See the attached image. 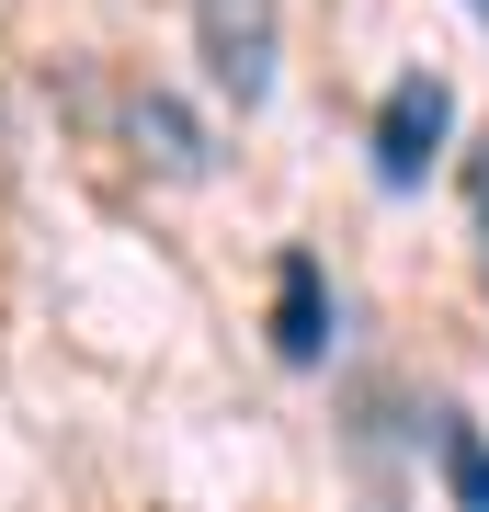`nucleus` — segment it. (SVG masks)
<instances>
[{
  "instance_id": "f257e3e1",
  "label": "nucleus",
  "mask_w": 489,
  "mask_h": 512,
  "mask_svg": "<svg viewBox=\"0 0 489 512\" xmlns=\"http://www.w3.org/2000/svg\"><path fill=\"white\" fill-rule=\"evenodd\" d=\"M194 46L217 69V92L251 114L273 92V46H285V0H194Z\"/></svg>"
},
{
  "instance_id": "f03ea898",
  "label": "nucleus",
  "mask_w": 489,
  "mask_h": 512,
  "mask_svg": "<svg viewBox=\"0 0 489 512\" xmlns=\"http://www.w3.org/2000/svg\"><path fill=\"white\" fill-rule=\"evenodd\" d=\"M444 126H455V92H444L433 69H410L399 92L376 103V183H387V194H410L421 171L444 160Z\"/></svg>"
},
{
  "instance_id": "7ed1b4c3",
  "label": "nucleus",
  "mask_w": 489,
  "mask_h": 512,
  "mask_svg": "<svg viewBox=\"0 0 489 512\" xmlns=\"http://www.w3.org/2000/svg\"><path fill=\"white\" fill-rule=\"evenodd\" d=\"M273 353L285 365H319L330 353V285H319L308 251H285V285H273Z\"/></svg>"
},
{
  "instance_id": "20e7f679",
  "label": "nucleus",
  "mask_w": 489,
  "mask_h": 512,
  "mask_svg": "<svg viewBox=\"0 0 489 512\" xmlns=\"http://www.w3.org/2000/svg\"><path fill=\"white\" fill-rule=\"evenodd\" d=\"M137 137H148V160H160V171H205V137H194V114H182L171 92L137 103Z\"/></svg>"
},
{
  "instance_id": "39448f33",
  "label": "nucleus",
  "mask_w": 489,
  "mask_h": 512,
  "mask_svg": "<svg viewBox=\"0 0 489 512\" xmlns=\"http://www.w3.org/2000/svg\"><path fill=\"white\" fill-rule=\"evenodd\" d=\"M444 478H455V501L489 512V444L467 433V421H444Z\"/></svg>"
},
{
  "instance_id": "423d86ee",
  "label": "nucleus",
  "mask_w": 489,
  "mask_h": 512,
  "mask_svg": "<svg viewBox=\"0 0 489 512\" xmlns=\"http://www.w3.org/2000/svg\"><path fill=\"white\" fill-rule=\"evenodd\" d=\"M467 205H478V251H489V148L467 160Z\"/></svg>"
},
{
  "instance_id": "0eeeda50",
  "label": "nucleus",
  "mask_w": 489,
  "mask_h": 512,
  "mask_svg": "<svg viewBox=\"0 0 489 512\" xmlns=\"http://www.w3.org/2000/svg\"><path fill=\"white\" fill-rule=\"evenodd\" d=\"M467 12H489V0H467Z\"/></svg>"
}]
</instances>
